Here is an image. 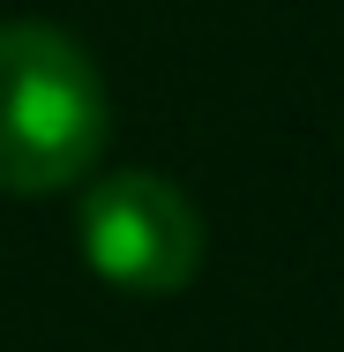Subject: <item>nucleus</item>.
<instances>
[{"label":"nucleus","mask_w":344,"mask_h":352,"mask_svg":"<svg viewBox=\"0 0 344 352\" xmlns=\"http://www.w3.org/2000/svg\"><path fill=\"white\" fill-rule=\"evenodd\" d=\"M113 142V98L90 45L60 23H0V195H68Z\"/></svg>","instance_id":"obj_1"},{"label":"nucleus","mask_w":344,"mask_h":352,"mask_svg":"<svg viewBox=\"0 0 344 352\" xmlns=\"http://www.w3.org/2000/svg\"><path fill=\"white\" fill-rule=\"evenodd\" d=\"M75 248L113 292H135V300H165V292H187L203 278L209 255V225L195 210V195L172 180V173H98L82 180V210H75Z\"/></svg>","instance_id":"obj_2"}]
</instances>
